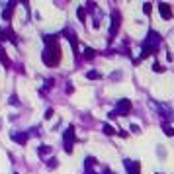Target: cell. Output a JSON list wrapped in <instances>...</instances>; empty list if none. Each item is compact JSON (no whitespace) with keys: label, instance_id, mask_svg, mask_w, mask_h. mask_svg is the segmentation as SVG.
Here are the masks:
<instances>
[{"label":"cell","instance_id":"obj_1","mask_svg":"<svg viewBox=\"0 0 174 174\" xmlns=\"http://www.w3.org/2000/svg\"><path fill=\"white\" fill-rule=\"evenodd\" d=\"M41 61H43L47 67H57V65H59V61H61V47H59L57 41L45 45L43 55H41Z\"/></svg>","mask_w":174,"mask_h":174},{"label":"cell","instance_id":"obj_7","mask_svg":"<svg viewBox=\"0 0 174 174\" xmlns=\"http://www.w3.org/2000/svg\"><path fill=\"white\" fill-rule=\"evenodd\" d=\"M125 168H127V172H129V174H139V162L125 161Z\"/></svg>","mask_w":174,"mask_h":174},{"label":"cell","instance_id":"obj_11","mask_svg":"<svg viewBox=\"0 0 174 174\" xmlns=\"http://www.w3.org/2000/svg\"><path fill=\"white\" fill-rule=\"evenodd\" d=\"M94 55H96L94 49H90V47H86V49H84V59H88V61H90V59H94Z\"/></svg>","mask_w":174,"mask_h":174},{"label":"cell","instance_id":"obj_23","mask_svg":"<svg viewBox=\"0 0 174 174\" xmlns=\"http://www.w3.org/2000/svg\"><path fill=\"white\" fill-rule=\"evenodd\" d=\"M16 174H18V172H16Z\"/></svg>","mask_w":174,"mask_h":174},{"label":"cell","instance_id":"obj_18","mask_svg":"<svg viewBox=\"0 0 174 174\" xmlns=\"http://www.w3.org/2000/svg\"><path fill=\"white\" fill-rule=\"evenodd\" d=\"M53 84H55V80H53V78H49V80H45V88L49 90V88H53Z\"/></svg>","mask_w":174,"mask_h":174},{"label":"cell","instance_id":"obj_3","mask_svg":"<svg viewBox=\"0 0 174 174\" xmlns=\"http://www.w3.org/2000/svg\"><path fill=\"white\" fill-rule=\"evenodd\" d=\"M74 139H76V137H74V127H69L67 129V131H65L63 133V141H65V151H67V153H69V155H71L72 153V143H74Z\"/></svg>","mask_w":174,"mask_h":174},{"label":"cell","instance_id":"obj_13","mask_svg":"<svg viewBox=\"0 0 174 174\" xmlns=\"http://www.w3.org/2000/svg\"><path fill=\"white\" fill-rule=\"evenodd\" d=\"M104 133H106V135H114V133H116V129L106 123V125H104Z\"/></svg>","mask_w":174,"mask_h":174},{"label":"cell","instance_id":"obj_8","mask_svg":"<svg viewBox=\"0 0 174 174\" xmlns=\"http://www.w3.org/2000/svg\"><path fill=\"white\" fill-rule=\"evenodd\" d=\"M159 10H161V16L164 20L172 18V12H170V6H168V4H159Z\"/></svg>","mask_w":174,"mask_h":174},{"label":"cell","instance_id":"obj_10","mask_svg":"<svg viewBox=\"0 0 174 174\" xmlns=\"http://www.w3.org/2000/svg\"><path fill=\"white\" fill-rule=\"evenodd\" d=\"M0 63L4 65V67H10V59L6 57V51H4L2 47H0Z\"/></svg>","mask_w":174,"mask_h":174},{"label":"cell","instance_id":"obj_15","mask_svg":"<svg viewBox=\"0 0 174 174\" xmlns=\"http://www.w3.org/2000/svg\"><path fill=\"white\" fill-rule=\"evenodd\" d=\"M57 164H59L57 159H49V161H47V168H51V170H53V168H57Z\"/></svg>","mask_w":174,"mask_h":174},{"label":"cell","instance_id":"obj_16","mask_svg":"<svg viewBox=\"0 0 174 174\" xmlns=\"http://www.w3.org/2000/svg\"><path fill=\"white\" fill-rule=\"evenodd\" d=\"M76 16H78V20H82V22H84V18H86V10H84V8H78Z\"/></svg>","mask_w":174,"mask_h":174},{"label":"cell","instance_id":"obj_2","mask_svg":"<svg viewBox=\"0 0 174 174\" xmlns=\"http://www.w3.org/2000/svg\"><path fill=\"white\" fill-rule=\"evenodd\" d=\"M129 110H131V100H127V98H125V100H119V102H117V108L110 114V117L114 119V117L125 116V114H127Z\"/></svg>","mask_w":174,"mask_h":174},{"label":"cell","instance_id":"obj_4","mask_svg":"<svg viewBox=\"0 0 174 174\" xmlns=\"http://www.w3.org/2000/svg\"><path fill=\"white\" fill-rule=\"evenodd\" d=\"M10 137H12V141H16L18 145L24 147V145L27 143V139H29V133H27V131H12Z\"/></svg>","mask_w":174,"mask_h":174},{"label":"cell","instance_id":"obj_20","mask_svg":"<svg viewBox=\"0 0 174 174\" xmlns=\"http://www.w3.org/2000/svg\"><path fill=\"white\" fill-rule=\"evenodd\" d=\"M131 131H133V133H139V125H135V123H133V125H131Z\"/></svg>","mask_w":174,"mask_h":174},{"label":"cell","instance_id":"obj_14","mask_svg":"<svg viewBox=\"0 0 174 174\" xmlns=\"http://www.w3.org/2000/svg\"><path fill=\"white\" fill-rule=\"evenodd\" d=\"M8 102H10V106H20V98L16 96V94H12V96H10V100H8Z\"/></svg>","mask_w":174,"mask_h":174},{"label":"cell","instance_id":"obj_17","mask_svg":"<svg viewBox=\"0 0 174 174\" xmlns=\"http://www.w3.org/2000/svg\"><path fill=\"white\" fill-rule=\"evenodd\" d=\"M94 164H96V159H92V156H88V159H86V168L90 170V168L94 166Z\"/></svg>","mask_w":174,"mask_h":174},{"label":"cell","instance_id":"obj_6","mask_svg":"<svg viewBox=\"0 0 174 174\" xmlns=\"http://www.w3.org/2000/svg\"><path fill=\"white\" fill-rule=\"evenodd\" d=\"M14 8H16V4L14 2H10L6 8H4V12H2V20H6V22H10L12 20V12H14Z\"/></svg>","mask_w":174,"mask_h":174},{"label":"cell","instance_id":"obj_5","mask_svg":"<svg viewBox=\"0 0 174 174\" xmlns=\"http://www.w3.org/2000/svg\"><path fill=\"white\" fill-rule=\"evenodd\" d=\"M117 29H119V12H114V22H112V29H110V41L117 33Z\"/></svg>","mask_w":174,"mask_h":174},{"label":"cell","instance_id":"obj_9","mask_svg":"<svg viewBox=\"0 0 174 174\" xmlns=\"http://www.w3.org/2000/svg\"><path fill=\"white\" fill-rule=\"evenodd\" d=\"M49 153H51V147H49V145H39V149H37L39 156H45V155H49Z\"/></svg>","mask_w":174,"mask_h":174},{"label":"cell","instance_id":"obj_19","mask_svg":"<svg viewBox=\"0 0 174 174\" xmlns=\"http://www.w3.org/2000/svg\"><path fill=\"white\" fill-rule=\"evenodd\" d=\"M51 116H53V110H51V108H49V110L45 112V119H49V117H51Z\"/></svg>","mask_w":174,"mask_h":174},{"label":"cell","instance_id":"obj_12","mask_svg":"<svg viewBox=\"0 0 174 174\" xmlns=\"http://www.w3.org/2000/svg\"><path fill=\"white\" fill-rule=\"evenodd\" d=\"M86 76L90 78V80H94V78H100V76H102V74H100V72H98V71H88V72H86Z\"/></svg>","mask_w":174,"mask_h":174},{"label":"cell","instance_id":"obj_22","mask_svg":"<svg viewBox=\"0 0 174 174\" xmlns=\"http://www.w3.org/2000/svg\"><path fill=\"white\" fill-rule=\"evenodd\" d=\"M143 10H145V14H149V12H151V4H145V8H143Z\"/></svg>","mask_w":174,"mask_h":174},{"label":"cell","instance_id":"obj_21","mask_svg":"<svg viewBox=\"0 0 174 174\" xmlns=\"http://www.w3.org/2000/svg\"><path fill=\"white\" fill-rule=\"evenodd\" d=\"M153 69H155L156 72H161V71H162V69H161V65H159V63H155V65H153Z\"/></svg>","mask_w":174,"mask_h":174}]
</instances>
